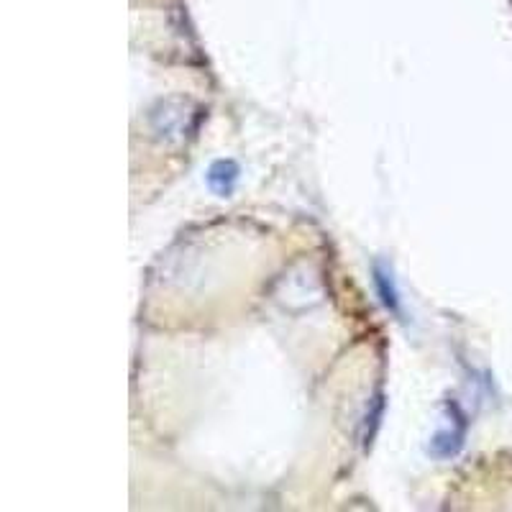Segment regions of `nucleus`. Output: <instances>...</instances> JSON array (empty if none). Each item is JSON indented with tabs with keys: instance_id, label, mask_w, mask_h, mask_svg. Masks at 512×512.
Listing matches in <instances>:
<instances>
[{
	"instance_id": "obj_1",
	"label": "nucleus",
	"mask_w": 512,
	"mask_h": 512,
	"mask_svg": "<svg viewBox=\"0 0 512 512\" xmlns=\"http://www.w3.org/2000/svg\"><path fill=\"white\" fill-rule=\"evenodd\" d=\"M239 177V167L233 162H216L208 172L210 187L218 192V195H228L233 190V182Z\"/></svg>"
},
{
	"instance_id": "obj_2",
	"label": "nucleus",
	"mask_w": 512,
	"mask_h": 512,
	"mask_svg": "<svg viewBox=\"0 0 512 512\" xmlns=\"http://www.w3.org/2000/svg\"><path fill=\"white\" fill-rule=\"evenodd\" d=\"M374 274H377V285L379 290H382V303L387 305V308L397 310V290L392 287V280L387 274H382V267L374 269Z\"/></svg>"
}]
</instances>
